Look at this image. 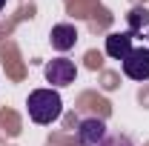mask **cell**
I'll list each match as a JSON object with an SVG mask.
<instances>
[{
  "mask_svg": "<svg viewBox=\"0 0 149 146\" xmlns=\"http://www.w3.org/2000/svg\"><path fill=\"white\" fill-rule=\"evenodd\" d=\"M26 106H29V117H32L35 123L49 126V123H55L57 117H60L63 100H60V95H57L55 89H35L29 95Z\"/></svg>",
  "mask_w": 149,
  "mask_h": 146,
  "instance_id": "cell-1",
  "label": "cell"
},
{
  "mask_svg": "<svg viewBox=\"0 0 149 146\" xmlns=\"http://www.w3.org/2000/svg\"><path fill=\"white\" fill-rule=\"evenodd\" d=\"M120 66H123V74L129 80H149V49L146 46L132 49L129 55L120 60Z\"/></svg>",
  "mask_w": 149,
  "mask_h": 146,
  "instance_id": "cell-2",
  "label": "cell"
},
{
  "mask_svg": "<svg viewBox=\"0 0 149 146\" xmlns=\"http://www.w3.org/2000/svg\"><path fill=\"white\" fill-rule=\"evenodd\" d=\"M74 77H77V66H74L69 57H55V60L46 63V80L52 86H57V89L74 83Z\"/></svg>",
  "mask_w": 149,
  "mask_h": 146,
  "instance_id": "cell-3",
  "label": "cell"
},
{
  "mask_svg": "<svg viewBox=\"0 0 149 146\" xmlns=\"http://www.w3.org/2000/svg\"><path fill=\"white\" fill-rule=\"evenodd\" d=\"M106 138V123L100 117H86L77 126V143L80 146H97Z\"/></svg>",
  "mask_w": 149,
  "mask_h": 146,
  "instance_id": "cell-4",
  "label": "cell"
},
{
  "mask_svg": "<svg viewBox=\"0 0 149 146\" xmlns=\"http://www.w3.org/2000/svg\"><path fill=\"white\" fill-rule=\"evenodd\" d=\"M132 32H112L109 37H106V55L112 57V60H123V57L129 55L132 49Z\"/></svg>",
  "mask_w": 149,
  "mask_h": 146,
  "instance_id": "cell-5",
  "label": "cell"
},
{
  "mask_svg": "<svg viewBox=\"0 0 149 146\" xmlns=\"http://www.w3.org/2000/svg\"><path fill=\"white\" fill-rule=\"evenodd\" d=\"M49 37H52V46L57 52H69L77 43V29L72 23H57V26H52V35Z\"/></svg>",
  "mask_w": 149,
  "mask_h": 146,
  "instance_id": "cell-6",
  "label": "cell"
},
{
  "mask_svg": "<svg viewBox=\"0 0 149 146\" xmlns=\"http://www.w3.org/2000/svg\"><path fill=\"white\" fill-rule=\"evenodd\" d=\"M97 146H135V143H132L126 135H106Z\"/></svg>",
  "mask_w": 149,
  "mask_h": 146,
  "instance_id": "cell-7",
  "label": "cell"
},
{
  "mask_svg": "<svg viewBox=\"0 0 149 146\" xmlns=\"http://www.w3.org/2000/svg\"><path fill=\"white\" fill-rule=\"evenodd\" d=\"M146 20H149V12H146V9H135V12L129 15V23H132V29H129V32L135 35V29H138L141 23H146Z\"/></svg>",
  "mask_w": 149,
  "mask_h": 146,
  "instance_id": "cell-8",
  "label": "cell"
},
{
  "mask_svg": "<svg viewBox=\"0 0 149 146\" xmlns=\"http://www.w3.org/2000/svg\"><path fill=\"white\" fill-rule=\"evenodd\" d=\"M3 6H6V0H0V12H3Z\"/></svg>",
  "mask_w": 149,
  "mask_h": 146,
  "instance_id": "cell-9",
  "label": "cell"
},
{
  "mask_svg": "<svg viewBox=\"0 0 149 146\" xmlns=\"http://www.w3.org/2000/svg\"><path fill=\"white\" fill-rule=\"evenodd\" d=\"M146 37H149V35H146Z\"/></svg>",
  "mask_w": 149,
  "mask_h": 146,
  "instance_id": "cell-10",
  "label": "cell"
}]
</instances>
